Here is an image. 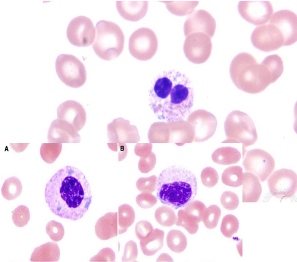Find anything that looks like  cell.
Instances as JSON below:
<instances>
[{
    "label": "cell",
    "instance_id": "6da1fadb",
    "mask_svg": "<svg viewBox=\"0 0 297 262\" xmlns=\"http://www.w3.org/2000/svg\"><path fill=\"white\" fill-rule=\"evenodd\" d=\"M44 195L53 213L73 221L84 215L92 197L85 175L78 168L71 166L61 168L52 176L46 184Z\"/></svg>",
    "mask_w": 297,
    "mask_h": 262
},
{
    "label": "cell",
    "instance_id": "7a4b0ae2",
    "mask_svg": "<svg viewBox=\"0 0 297 262\" xmlns=\"http://www.w3.org/2000/svg\"><path fill=\"white\" fill-rule=\"evenodd\" d=\"M150 105L160 119L183 120L190 113L194 94L191 82L184 74L165 71L154 80L149 91Z\"/></svg>",
    "mask_w": 297,
    "mask_h": 262
},
{
    "label": "cell",
    "instance_id": "3957f363",
    "mask_svg": "<svg viewBox=\"0 0 297 262\" xmlns=\"http://www.w3.org/2000/svg\"><path fill=\"white\" fill-rule=\"evenodd\" d=\"M157 196L163 204L175 209L186 205L196 196V177L189 170L172 166L160 173L156 185Z\"/></svg>",
    "mask_w": 297,
    "mask_h": 262
},
{
    "label": "cell",
    "instance_id": "277c9868",
    "mask_svg": "<svg viewBox=\"0 0 297 262\" xmlns=\"http://www.w3.org/2000/svg\"><path fill=\"white\" fill-rule=\"evenodd\" d=\"M231 80L239 89L251 94L265 90L272 82L265 66L251 54L242 52L237 55L230 64Z\"/></svg>",
    "mask_w": 297,
    "mask_h": 262
},
{
    "label": "cell",
    "instance_id": "5b68a950",
    "mask_svg": "<svg viewBox=\"0 0 297 262\" xmlns=\"http://www.w3.org/2000/svg\"><path fill=\"white\" fill-rule=\"evenodd\" d=\"M96 35L92 45L96 55L101 59L110 61L120 54L124 46V36L118 25L101 20L96 25Z\"/></svg>",
    "mask_w": 297,
    "mask_h": 262
},
{
    "label": "cell",
    "instance_id": "8992f818",
    "mask_svg": "<svg viewBox=\"0 0 297 262\" xmlns=\"http://www.w3.org/2000/svg\"><path fill=\"white\" fill-rule=\"evenodd\" d=\"M227 139L222 143H242V150L254 144L258 136L254 123L244 112L234 110L227 116L224 123Z\"/></svg>",
    "mask_w": 297,
    "mask_h": 262
},
{
    "label": "cell",
    "instance_id": "52a82bcc",
    "mask_svg": "<svg viewBox=\"0 0 297 262\" xmlns=\"http://www.w3.org/2000/svg\"><path fill=\"white\" fill-rule=\"evenodd\" d=\"M55 66L59 78L67 86L78 88L85 83L87 74L85 67L75 56L67 54L60 55L56 58Z\"/></svg>",
    "mask_w": 297,
    "mask_h": 262
},
{
    "label": "cell",
    "instance_id": "ba28073f",
    "mask_svg": "<svg viewBox=\"0 0 297 262\" xmlns=\"http://www.w3.org/2000/svg\"><path fill=\"white\" fill-rule=\"evenodd\" d=\"M158 43L157 36L151 29L142 27L135 30L130 36L128 42L130 53L141 61L151 59L156 53Z\"/></svg>",
    "mask_w": 297,
    "mask_h": 262
},
{
    "label": "cell",
    "instance_id": "9c48e42d",
    "mask_svg": "<svg viewBox=\"0 0 297 262\" xmlns=\"http://www.w3.org/2000/svg\"><path fill=\"white\" fill-rule=\"evenodd\" d=\"M242 164L245 170L256 176L261 182L267 179L274 171L275 161L267 152L259 149L242 150Z\"/></svg>",
    "mask_w": 297,
    "mask_h": 262
},
{
    "label": "cell",
    "instance_id": "30bf717a",
    "mask_svg": "<svg viewBox=\"0 0 297 262\" xmlns=\"http://www.w3.org/2000/svg\"><path fill=\"white\" fill-rule=\"evenodd\" d=\"M270 193L280 199L292 197L297 189V175L293 170L286 168L277 170L267 180Z\"/></svg>",
    "mask_w": 297,
    "mask_h": 262
},
{
    "label": "cell",
    "instance_id": "8fae6325",
    "mask_svg": "<svg viewBox=\"0 0 297 262\" xmlns=\"http://www.w3.org/2000/svg\"><path fill=\"white\" fill-rule=\"evenodd\" d=\"M251 39L255 47L265 52L274 51L284 46L282 33L276 25L270 22L255 28Z\"/></svg>",
    "mask_w": 297,
    "mask_h": 262
},
{
    "label": "cell",
    "instance_id": "7c38bea8",
    "mask_svg": "<svg viewBox=\"0 0 297 262\" xmlns=\"http://www.w3.org/2000/svg\"><path fill=\"white\" fill-rule=\"evenodd\" d=\"M211 37L202 32H195L186 37L183 50L190 62L200 64L206 62L210 56L212 45Z\"/></svg>",
    "mask_w": 297,
    "mask_h": 262
},
{
    "label": "cell",
    "instance_id": "4fadbf2b",
    "mask_svg": "<svg viewBox=\"0 0 297 262\" xmlns=\"http://www.w3.org/2000/svg\"><path fill=\"white\" fill-rule=\"evenodd\" d=\"M94 26L90 19L80 16L73 19L67 28L66 35L70 42L79 47L90 45L95 37Z\"/></svg>",
    "mask_w": 297,
    "mask_h": 262
},
{
    "label": "cell",
    "instance_id": "5bb4252c",
    "mask_svg": "<svg viewBox=\"0 0 297 262\" xmlns=\"http://www.w3.org/2000/svg\"><path fill=\"white\" fill-rule=\"evenodd\" d=\"M186 120L193 128V142H198L206 141L212 137L217 125V120L214 115L203 109H197L191 112Z\"/></svg>",
    "mask_w": 297,
    "mask_h": 262
},
{
    "label": "cell",
    "instance_id": "9a60e30c",
    "mask_svg": "<svg viewBox=\"0 0 297 262\" xmlns=\"http://www.w3.org/2000/svg\"><path fill=\"white\" fill-rule=\"evenodd\" d=\"M238 8L239 14L244 19L255 25L267 23L273 12L272 5L268 1H240Z\"/></svg>",
    "mask_w": 297,
    "mask_h": 262
},
{
    "label": "cell",
    "instance_id": "2e32d148",
    "mask_svg": "<svg viewBox=\"0 0 297 262\" xmlns=\"http://www.w3.org/2000/svg\"><path fill=\"white\" fill-rule=\"evenodd\" d=\"M296 14L287 9H283L275 12L269 21L279 29L284 40V46L291 45L297 40Z\"/></svg>",
    "mask_w": 297,
    "mask_h": 262
},
{
    "label": "cell",
    "instance_id": "e0dca14e",
    "mask_svg": "<svg viewBox=\"0 0 297 262\" xmlns=\"http://www.w3.org/2000/svg\"><path fill=\"white\" fill-rule=\"evenodd\" d=\"M215 29V19L209 13L203 9L195 10L189 16L184 27L186 37L193 33L202 32L211 38L214 35Z\"/></svg>",
    "mask_w": 297,
    "mask_h": 262
},
{
    "label": "cell",
    "instance_id": "ac0fdd59",
    "mask_svg": "<svg viewBox=\"0 0 297 262\" xmlns=\"http://www.w3.org/2000/svg\"><path fill=\"white\" fill-rule=\"evenodd\" d=\"M57 119L68 124L76 131L84 127L86 121L85 109L79 102L68 100L60 104L57 110Z\"/></svg>",
    "mask_w": 297,
    "mask_h": 262
},
{
    "label": "cell",
    "instance_id": "d6986e66",
    "mask_svg": "<svg viewBox=\"0 0 297 262\" xmlns=\"http://www.w3.org/2000/svg\"><path fill=\"white\" fill-rule=\"evenodd\" d=\"M47 139L48 142L79 143L81 138L77 132L66 122L58 119L51 123L49 129Z\"/></svg>",
    "mask_w": 297,
    "mask_h": 262
},
{
    "label": "cell",
    "instance_id": "ffe728a7",
    "mask_svg": "<svg viewBox=\"0 0 297 262\" xmlns=\"http://www.w3.org/2000/svg\"><path fill=\"white\" fill-rule=\"evenodd\" d=\"M148 5L146 0H119L116 2L117 10L124 19L137 21L146 14Z\"/></svg>",
    "mask_w": 297,
    "mask_h": 262
},
{
    "label": "cell",
    "instance_id": "44dd1931",
    "mask_svg": "<svg viewBox=\"0 0 297 262\" xmlns=\"http://www.w3.org/2000/svg\"><path fill=\"white\" fill-rule=\"evenodd\" d=\"M117 212H110L97 220L95 230L98 238L102 240H106L117 236Z\"/></svg>",
    "mask_w": 297,
    "mask_h": 262
},
{
    "label": "cell",
    "instance_id": "7402d4cb",
    "mask_svg": "<svg viewBox=\"0 0 297 262\" xmlns=\"http://www.w3.org/2000/svg\"><path fill=\"white\" fill-rule=\"evenodd\" d=\"M164 232L161 230L152 228L138 239L143 253L146 256H152L163 247Z\"/></svg>",
    "mask_w": 297,
    "mask_h": 262
},
{
    "label": "cell",
    "instance_id": "603a6c76",
    "mask_svg": "<svg viewBox=\"0 0 297 262\" xmlns=\"http://www.w3.org/2000/svg\"><path fill=\"white\" fill-rule=\"evenodd\" d=\"M242 202H257L259 199L262 188L258 177L249 172L243 173Z\"/></svg>",
    "mask_w": 297,
    "mask_h": 262
},
{
    "label": "cell",
    "instance_id": "cb8c5ba5",
    "mask_svg": "<svg viewBox=\"0 0 297 262\" xmlns=\"http://www.w3.org/2000/svg\"><path fill=\"white\" fill-rule=\"evenodd\" d=\"M60 250L57 243L49 242L36 248L30 258L32 262H57L59 259Z\"/></svg>",
    "mask_w": 297,
    "mask_h": 262
},
{
    "label": "cell",
    "instance_id": "d4e9b609",
    "mask_svg": "<svg viewBox=\"0 0 297 262\" xmlns=\"http://www.w3.org/2000/svg\"><path fill=\"white\" fill-rule=\"evenodd\" d=\"M211 158L215 163L229 165L238 163L241 157L240 151L235 148L223 147L216 149L212 153Z\"/></svg>",
    "mask_w": 297,
    "mask_h": 262
},
{
    "label": "cell",
    "instance_id": "484cf974",
    "mask_svg": "<svg viewBox=\"0 0 297 262\" xmlns=\"http://www.w3.org/2000/svg\"><path fill=\"white\" fill-rule=\"evenodd\" d=\"M160 1L166 4L168 10L172 14L183 16L191 13L198 4V1Z\"/></svg>",
    "mask_w": 297,
    "mask_h": 262
},
{
    "label": "cell",
    "instance_id": "4316f807",
    "mask_svg": "<svg viewBox=\"0 0 297 262\" xmlns=\"http://www.w3.org/2000/svg\"><path fill=\"white\" fill-rule=\"evenodd\" d=\"M135 214L132 207L127 204L120 206L118 208V232L119 234L126 231L134 223Z\"/></svg>",
    "mask_w": 297,
    "mask_h": 262
},
{
    "label": "cell",
    "instance_id": "83f0119b",
    "mask_svg": "<svg viewBox=\"0 0 297 262\" xmlns=\"http://www.w3.org/2000/svg\"><path fill=\"white\" fill-rule=\"evenodd\" d=\"M207 207L198 200L191 201L187 204L182 211L184 216L191 222L197 224L202 221Z\"/></svg>",
    "mask_w": 297,
    "mask_h": 262
},
{
    "label": "cell",
    "instance_id": "f1b7e54d",
    "mask_svg": "<svg viewBox=\"0 0 297 262\" xmlns=\"http://www.w3.org/2000/svg\"><path fill=\"white\" fill-rule=\"evenodd\" d=\"M22 190L21 183L16 177H11L4 181L1 188V193L4 198L9 201L17 198Z\"/></svg>",
    "mask_w": 297,
    "mask_h": 262
},
{
    "label": "cell",
    "instance_id": "f546056e",
    "mask_svg": "<svg viewBox=\"0 0 297 262\" xmlns=\"http://www.w3.org/2000/svg\"><path fill=\"white\" fill-rule=\"evenodd\" d=\"M242 168L239 166H229L226 168L222 173L221 179L224 184L237 187L242 184Z\"/></svg>",
    "mask_w": 297,
    "mask_h": 262
},
{
    "label": "cell",
    "instance_id": "4dcf8cb0",
    "mask_svg": "<svg viewBox=\"0 0 297 262\" xmlns=\"http://www.w3.org/2000/svg\"><path fill=\"white\" fill-rule=\"evenodd\" d=\"M166 241L169 248L172 251L180 253L186 248L187 242L186 237L181 231L172 230L168 233Z\"/></svg>",
    "mask_w": 297,
    "mask_h": 262
},
{
    "label": "cell",
    "instance_id": "1f68e13d",
    "mask_svg": "<svg viewBox=\"0 0 297 262\" xmlns=\"http://www.w3.org/2000/svg\"><path fill=\"white\" fill-rule=\"evenodd\" d=\"M155 217L159 224L166 227H170L174 225L177 219L174 210L167 206H163L157 208L155 212Z\"/></svg>",
    "mask_w": 297,
    "mask_h": 262
},
{
    "label": "cell",
    "instance_id": "d6a6232c",
    "mask_svg": "<svg viewBox=\"0 0 297 262\" xmlns=\"http://www.w3.org/2000/svg\"><path fill=\"white\" fill-rule=\"evenodd\" d=\"M62 149L61 143H43L40 149L41 157L46 163L52 164L56 160L61 152Z\"/></svg>",
    "mask_w": 297,
    "mask_h": 262
},
{
    "label": "cell",
    "instance_id": "836d02e7",
    "mask_svg": "<svg viewBox=\"0 0 297 262\" xmlns=\"http://www.w3.org/2000/svg\"><path fill=\"white\" fill-rule=\"evenodd\" d=\"M239 223L238 219L232 215H228L223 218L220 230L226 237L231 238L236 233L239 228Z\"/></svg>",
    "mask_w": 297,
    "mask_h": 262
},
{
    "label": "cell",
    "instance_id": "e575fe53",
    "mask_svg": "<svg viewBox=\"0 0 297 262\" xmlns=\"http://www.w3.org/2000/svg\"><path fill=\"white\" fill-rule=\"evenodd\" d=\"M221 215V210L217 205H212L207 208L202 220L205 226L209 229L215 228Z\"/></svg>",
    "mask_w": 297,
    "mask_h": 262
},
{
    "label": "cell",
    "instance_id": "d590c367",
    "mask_svg": "<svg viewBox=\"0 0 297 262\" xmlns=\"http://www.w3.org/2000/svg\"><path fill=\"white\" fill-rule=\"evenodd\" d=\"M12 218L16 226L19 227L24 226L30 220V213L28 208L25 205L19 206L13 210Z\"/></svg>",
    "mask_w": 297,
    "mask_h": 262
},
{
    "label": "cell",
    "instance_id": "8d00e7d4",
    "mask_svg": "<svg viewBox=\"0 0 297 262\" xmlns=\"http://www.w3.org/2000/svg\"><path fill=\"white\" fill-rule=\"evenodd\" d=\"M46 232L53 241L57 242L61 240L64 236V229L62 225L55 220L48 222L46 226Z\"/></svg>",
    "mask_w": 297,
    "mask_h": 262
},
{
    "label": "cell",
    "instance_id": "74e56055",
    "mask_svg": "<svg viewBox=\"0 0 297 262\" xmlns=\"http://www.w3.org/2000/svg\"><path fill=\"white\" fill-rule=\"evenodd\" d=\"M202 184L205 186L212 188L218 183L219 176L217 171L213 168L207 167L202 171L200 175Z\"/></svg>",
    "mask_w": 297,
    "mask_h": 262
},
{
    "label": "cell",
    "instance_id": "f35d334b",
    "mask_svg": "<svg viewBox=\"0 0 297 262\" xmlns=\"http://www.w3.org/2000/svg\"><path fill=\"white\" fill-rule=\"evenodd\" d=\"M157 179V177L154 175L140 177L136 182L137 188L141 193H152L155 190Z\"/></svg>",
    "mask_w": 297,
    "mask_h": 262
},
{
    "label": "cell",
    "instance_id": "ab89813d",
    "mask_svg": "<svg viewBox=\"0 0 297 262\" xmlns=\"http://www.w3.org/2000/svg\"><path fill=\"white\" fill-rule=\"evenodd\" d=\"M220 202L225 209L233 210L238 206L239 201L238 195L235 193L231 191H226L221 196Z\"/></svg>",
    "mask_w": 297,
    "mask_h": 262
},
{
    "label": "cell",
    "instance_id": "60d3db41",
    "mask_svg": "<svg viewBox=\"0 0 297 262\" xmlns=\"http://www.w3.org/2000/svg\"><path fill=\"white\" fill-rule=\"evenodd\" d=\"M157 197L151 193H141L136 198V202L142 208L147 209L151 208L157 202Z\"/></svg>",
    "mask_w": 297,
    "mask_h": 262
},
{
    "label": "cell",
    "instance_id": "b9f144b4",
    "mask_svg": "<svg viewBox=\"0 0 297 262\" xmlns=\"http://www.w3.org/2000/svg\"><path fill=\"white\" fill-rule=\"evenodd\" d=\"M137 255L138 249L136 243L132 240L129 241L125 244L122 261L123 262L135 261Z\"/></svg>",
    "mask_w": 297,
    "mask_h": 262
},
{
    "label": "cell",
    "instance_id": "7bdbcfd3",
    "mask_svg": "<svg viewBox=\"0 0 297 262\" xmlns=\"http://www.w3.org/2000/svg\"><path fill=\"white\" fill-rule=\"evenodd\" d=\"M116 259L115 253L109 248H105L101 250L98 253L92 257L90 262H113Z\"/></svg>",
    "mask_w": 297,
    "mask_h": 262
},
{
    "label": "cell",
    "instance_id": "ee69618b",
    "mask_svg": "<svg viewBox=\"0 0 297 262\" xmlns=\"http://www.w3.org/2000/svg\"><path fill=\"white\" fill-rule=\"evenodd\" d=\"M155 164V156L152 153L148 156L140 160L138 165V169L142 173H147L154 168Z\"/></svg>",
    "mask_w": 297,
    "mask_h": 262
}]
</instances>
